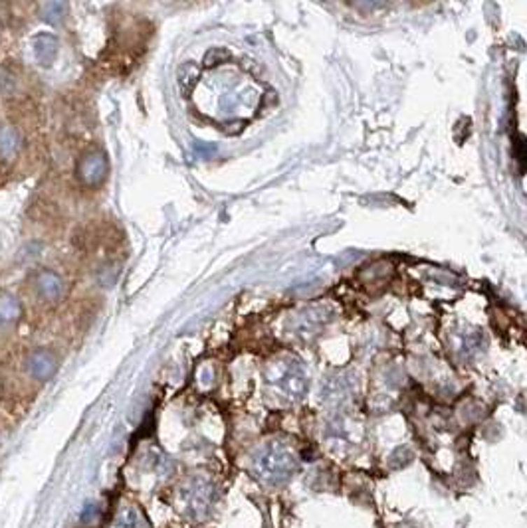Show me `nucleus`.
Masks as SVG:
<instances>
[{
	"label": "nucleus",
	"mask_w": 527,
	"mask_h": 528,
	"mask_svg": "<svg viewBox=\"0 0 527 528\" xmlns=\"http://www.w3.org/2000/svg\"><path fill=\"white\" fill-rule=\"evenodd\" d=\"M32 48H34V56L38 59V64L50 66L56 59V54H58V40L52 34L42 32V34L34 36Z\"/></svg>",
	"instance_id": "0eeeda50"
},
{
	"label": "nucleus",
	"mask_w": 527,
	"mask_h": 528,
	"mask_svg": "<svg viewBox=\"0 0 527 528\" xmlns=\"http://www.w3.org/2000/svg\"><path fill=\"white\" fill-rule=\"evenodd\" d=\"M26 368H28V374H30L32 378L44 382V380H50L56 374V370H58V360H56L54 352H50L46 348H38V350H34L32 355L28 356Z\"/></svg>",
	"instance_id": "39448f33"
},
{
	"label": "nucleus",
	"mask_w": 527,
	"mask_h": 528,
	"mask_svg": "<svg viewBox=\"0 0 527 528\" xmlns=\"http://www.w3.org/2000/svg\"><path fill=\"white\" fill-rule=\"evenodd\" d=\"M218 58L226 59L228 56H226V52H223V50H212V52H209V54H206V59H204V64H206V66H216Z\"/></svg>",
	"instance_id": "9b49d317"
},
{
	"label": "nucleus",
	"mask_w": 527,
	"mask_h": 528,
	"mask_svg": "<svg viewBox=\"0 0 527 528\" xmlns=\"http://www.w3.org/2000/svg\"><path fill=\"white\" fill-rule=\"evenodd\" d=\"M20 317V303L14 295L2 293L0 295V327L10 324Z\"/></svg>",
	"instance_id": "1a4fd4ad"
},
{
	"label": "nucleus",
	"mask_w": 527,
	"mask_h": 528,
	"mask_svg": "<svg viewBox=\"0 0 527 528\" xmlns=\"http://www.w3.org/2000/svg\"><path fill=\"white\" fill-rule=\"evenodd\" d=\"M252 471L256 479L262 483L280 487L295 475L297 457L293 455L292 449L286 448L283 443H268L256 451L252 459Z\"/></svg>",
	"instance_id": "f257e3e1"
},
{
	"label": "nucleus",
	"mask_w": 527,
	"mask_h": 528,
	"mask_svg": "<svg viewBox=\"0 0 527 528\" xmlns=\"http://www.w3.org/2000/svg\"><path fill=\"white\" fill-rule=\"evenodd\" d=\"M107 171H109V162L101 150H92L87 155H83L82 161L78 162V178L85 186H97V184L104 183Z\"/></svg>",
	"instance_id": "20e7f679"
},
{
	"label": "nucleus",
	"mask_w": 527,
	"mask_h": 528,
	"mask_svg": "<svg viewBox=\"0 0 527 528\" xmlns=\"http://www.w3.org/2000/svg\"><path fill=\"white\" fill-rule=\"evenodd\" d=\"M20 150V135L14 127H2L0 129V155L4 159L16 157V152Z\"/></svg>",
	"instance_id": "6e6552de"
},
{
	"label": "nucleus",
	"mask_w": 527,
	"mask_h": 528,
	"mask_svg": "<svg viewBox=\"0 0 527 528\" xmlns=\"http://www.w3.org/2000/svg\"><path fill=\"white\" fill-rule=\"evenodd\" d=\"M218 503V491L206 477H190L176 491V508L188 520H204Z\"/></svg>",
	"instance_id": "f03ea898"
},
{
	"label": "nucleus",
	"mask_w": 527,
	"mask_h": 528,
	"mask_svg": "<svg viewBox=\"0 0 527 528\" xmlns=\"http://www.w3.org/2000/svg\"><path fill=\"white\" fill-rule=\"evenodd\" d=\"M266 382L269 388L286 400H302L307 392V374L300 360L295 358H278L266 370Z\"/></svg>",
	"instance_id": "7ed1b4c3"
},
{
	"label": "nucleus",
	"mask_w": 527,
	"mask_h": 528,
	"mask_svg": "<svg viewBox=\"0 0 527 528\" xmlns=\"http://www.w3.org/2000/svg\"><path fill=\"white\" fill-rule=\"evenodd\" d=\"M34 283L38 295L42 299H46V301H58L62 297V293H64V281L54 271H48V269L40 271L36 276Z\"/></svg>",
	"instance_id": "423d86ee"
},
{
	"label": "nucleus",
	"mask_w": 527,
	"mask_h": 528,
	"mask_svg": "<svg viewBox=\"0 0 527 528\" xmlns=\"http://www.w3.org/2000/svg\"><path fill=\"white\" fill-rule=\"evenodd\" d=\"M64 14H66V4H64V2L52 0V2H46V4L42 6V18H44L48 24H59L62 22V18H64Z\"/></svg>",
	"instance_id": "9d476101"
},
{
	"label": "nucleus",
	"mask_w": 527,
	"mask_h": 528,
	"mask_svg": "<svg viewBox=\"0 0 527 528\" xmlns=\"http://www.w3.org/2000/svg\"><path fill=\"white\" fill-rule=\"evenodd\" d=\"M95 517H97V506L90 505V506H85V511L82 513L80 520H82L83 525H90L92 520H95Z\"/></svg>",
	"instance_id": "f8f14e48"
}]
</instances>
